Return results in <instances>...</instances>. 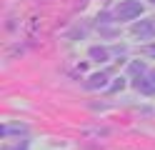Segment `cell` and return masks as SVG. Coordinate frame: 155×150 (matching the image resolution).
<instances>
[{
    "label": "cell",
    "instance_id": "obj_1",
    "mask_svg": "<svg viewBox=\"0 0 155 150\" xmlns=\"http://www.w3.org/2000/svg\"><path fill=\"white\" fill-rule=\"evenodd\" d=\"M140 10H143V5H138V3H123V5L118 8V18H123V20L135 18Z\"/></svg>",
    "mask_w": 155,
    "mask_h": 150
},
{
    "label": "cell",
    "instance_id": "obj_2",
    "mask_svg": "<svg viewBox=\"0 0 155 150\" xmlns=\"http://www.w3.org/2000/svg\"><path fill=\"white\" fill-rule=\"evenodd\" d=\"M103 83H105V75H95L90 80V88H103Z\"/></svg>",
    "mask_w": 155,
    "mask_h": 150
},
{
    "label": "cell",
    "instance_id": "obj_3",
    "mask_svg": "<svg viewBox=\"0 0 155 150\" xmlns=\"http://www.w3.org/2000/svg\"><path fill=\"white\" fill-rule=\"evenodd\" d=\"M93 58H100V60H103V58H105V50H93Z\"/></svg>",
    "mask_w": 155,
    "mask_h": 150
},
{
    "label": "cell",
    "instance_id": "obj_4",
    "mask_svg": "<svg viewBox=\"0 0 155 150\" xmlns=\"http://www.w3.org/2000/svg\"><path fill=\"white\" fill-rule=\"evenodd\" d=\"M150 3H155V0H150Z\"/></svg>",
    "mask_w": 155,
    "mask_h": 150
}]
</instances>
